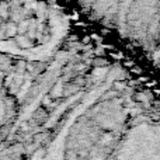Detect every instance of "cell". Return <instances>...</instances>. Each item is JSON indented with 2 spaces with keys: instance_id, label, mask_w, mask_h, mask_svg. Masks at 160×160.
<instances>
[{
  "instance_id": "6da1fadb",
  "label": "cell",
  "mask_w": 160,
  "mask_h": 160,
  "mask_svg": "<svg viewBox=\"0 0 160 160\" xmlns=\"http://www.w3.org/2000/svg\"><path fill=\"white\" fill-rule=\"evenodd\" d=\"M117 160H160V122L145 121L132 127Z\"/></svg>"
},
{
  "instance_id": "7a4b0ae2",
  "label": "cell",
  "mask_w": 160,
  "mask_h": 160,
  "mask_svg": "<svg viewBox=\"0 0 160 160\" xmlns=\"http://www.w3.org/2000/svg\"><path fill=\"white\" fill-rule=\"evenodd\" d=\"M0 16L2 17H7L8 16L7 4H6V3H0Z\"/></svg>"
}]
</instances>
